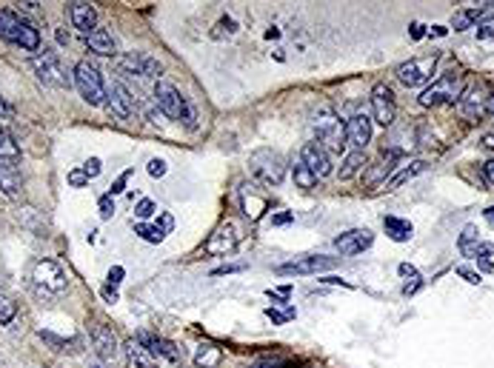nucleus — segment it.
I'll return each mask as SVG.
<instances>
[{
    "mask_svg": "<svg viewBox=\"0 0 494 368\" xmlns=\"http://www.w3.org/2000/svg\"><path fill=\"white\" fill-rule=\"evenodd\" d=\"M0 37L9 43H17L26 52L41 49V32H37L26 17H21L12 9H0Z\"/></svg>",
    "mask_w": 494,
    "mask_h": 368,
    "instance_id": "1",
    "label": "nucleus"
},
{
    "mask_svg": "<svg viewBox=\"0 0 494 368\" xmlns=\"http://www.w3.org/2000/svg\"><path fill=\"white\" fill-rule=\"evenodd\" d=\"M155 100H158V106H160V111L166 114V118L180 120L189 129H195V111H192V106L186 103V98L180 94V89L175 83L158 80L155 83Z\"/></svg>",
    "mask_w": 494,
    "mask_h": 368,
    "instance_id": "2",
    "label": "nucleus"
},
{
    "mask_svg": "<svg viewBox=\"0 0 494 368\" xmlns=\"http://www.w3.org/2000/svg\"><path fill=\"white\" fill-rule=\"evenodd\" d=\"M312 129L317 134V146H323L326 151L340 154L346 149V126L340 123V118L332 109H320L312 118Z\"/></svg>",
    "mask_w": 494,
    "mask_h": 368,
    "instance_id": "3",
    "label": "nucleus"
},
{
    "mask_svg": "<svg viewBox=\"0 0 494 368\" xmlns=\"http://www.w3.org/2000/svg\"><path fill=\"white\" fill-rule=\"evenodd\" d=\"M249 169L263 186H280L286 177V160L272 149H257L249 158Z\"/></svg>",
    "mask_w": 494,
    "mask_h": 368,
    "instance_id": "4",
    "label": "nucleus"
},
{
    "mask_svg": "<svg viewBox=\"0 0 494 368\" xmlns=\"http://www.w3.org/2000/svg\"><path fill=\"white\" fill-rule=\"evenodd\" d=\"M463 91H466L463 89V77L458 72H446L420 94V106L431 109V106H440V103H454V100L463 98Z\"/></svg>",
    "mask_w": 494,
    "mask_h": 368,
    "instance_id": "5",
    "label": "nucleus"
},
{
    "mask_svg": "<svg viewBox=\"0 0 494 368\" xmlns=\"http://www.w3.org/2000/svg\"><path fill=\"white\" fill-rule=\"evenodd\" d=\"M32 69L37 74V80L46 83V86H54V89H69L72 86V77L66 72V66L61 63V57L54 52H37L32 57Z\"/></svg>",
    "mask_w": 494,
    "mask_h": 368,
    "instance_id": "6",
    "label": "nucleus"
},
{
    "mask_svg": "<svg viewBox=\"0 0 494 368\" xmlns=\"http://www.w3.org/2000/svg\"><path fill=\"white\" fill-rule=\"evenodd\" d=\"M74 86H78V91L83 94V100L92 106H100L106 100V83H103L100 72L89 61H80L74 66Z\"/></svg>",
    "mask_w": 494,
    "mask_h": 368,
    "instance_id": "7",
    "label": "nucleus"
},
{
    "mask_svg": "<svg viewBox=\"0 0 494 368\" xmlns=\"http://www.w3.org/2000/svg\"><path fill=\"white\" fill-rule=\"evenodd\" d=\"M437 61H440V54H437V52H431L426 57H411L409 63H403L400 69H397V80H400L403 86H409V89L420 86V83H426L429 77H431Z\"/></svg>",
    "mask_w": 494,
    "mask_h": 368,
    "instance_id": "8",
    "label": "nucleus"
},
{
    "mask_svg": "<svg viewBox=\"0 0 494 368\" xmlns=\"http://www.w3.org/2000/svg\"><path fill=\"white\" fill-rule=\"evenodd\" d=\"M240 243V228L232 223V220H226L215 228V235H208L203 251L206 255H212V257H226V255H232V251L237 248Z\"/></svg>",
    "mask_w": 494,
    "mask_h": 368,
    "instance_id": "9",
    "label": "nucleus"
},
{
    "mask_svg": "<svg viewBox=\"0 0 494 368\" xmlns=\"http://www.w3.org/2000/svg\"><path fill=\"white\" fill-rule=\"evenodd\" d=\"M138 343L149 351V357L155 360V362H169V365H180L183 357H180V348L175 343H169L163 337H155V334H149V332H140L138 334Z\"/></svg>",
    "mask_w": 494,
    "mask_h": 368,
    "instance_id": "10",
    "label": "nucleus"
},
{
    "mask_svg": "<svg viewBox=\"0 0 494 368\" xmlns=\"http://www.w3.org/2000/svg\"><path fill=\"white\" fill-rule=\"evenodd\" d=\"M394 114H397V106H394V94L386 83H377L372 89V120L380 123L383 129H389L394 123Z\"/></svg>",
    "mask_w": 494,
    "mask_h": 368,
    "instance_id": "11",
    "label": "nucleus"
},
{
    "mask_svg": "<svg viewBox=\"0 0 494 368\" xmlns=\"http://www.w3.org/2000/svg\"><path fill=\"white\" fill-rule=\"evenodd\" d=\"M32 280L37 283V285H43L46 292H63L66 288V274H63V268L54 263V260H37L34 266H32Z\"/></svg>",
    "mask_w": 494,
    "mask_h": 368,
    "instance_id": "12",
    "label": "nucleus"
},
{
    "mask_svg": "<svg viewBox=\"0 0 494 368\" xmlns=\"http://www.w3.org/2000/svg\"><path fill=\"white\" fill-rule=\"evenodd\" d=\"M340 263V257H326V255H317V257H300L292 263H283L277 266V274H317V271H329Z\"/></svg>",
    "mask_w": 494,
    "mask_h": 368,
    "instance_id": "13",
    "label": "nucleus"
},
{
    "mask_svg": "<svg viewBox=\"0 0 494 368\" xmlns=\"http://www.w3.org/2000/svg\"><path fill=\"white\" fill-rule=\"evenodd\" d=\"M372 243H374V235L369 228H352V231H343L340 237H334V248L340 251V255H346V257L363 255Z\"/></svg>",
    "mask_w": 494,
    "mask_h": 368,
    "instance_id": "14",
    "label": "nucleus"
},
{
    "mask_svg": "<svg viewBox=\"0 0 494 368\" xmlns=\"http://www.w3.org/2000/svg\"><path fill=\"white\" fill-rule=\"evenodd\" d=\"M120 72H129V74H140V77H158L160 80V63L155 61L151 54H143V52H131V54H123L118 61Z\"/></svg>",
    "mask_w": 494,
    "mask_h": 368,
    "instance_id": "15",
    "label": "nucleus"
},
{
    "mask_svg": "<svg viewBox=\"0 0 494 368\" xmlns=\"http://www.w3.org/2000/svg\"><path fill=\"white\" fill-rule=\"evenodd\" d=\"M106 106H109V114H115V118H129V114H135V98H131L129 89L118 80H111L106 86Z\"/></svg>",
    "mask_w": 494,
    "mask_h": 368,
    "instance_id": "16",
    "label": "nucleus"
},
{
    "mask_svg": "<svg viewBox=\"0 0 494 368\" xmlns=\"http://www.w3.org/2000/svg\"><path fill=\"white\" fill-rule=\"evenodd\" d=\"M372 140V118L369 114H352L346 120V143L354 146V151H363Z\"/></svg>",
    "mask_w": 494,
    "mask_h": 368,
    "instance_id": "17",
    "label": "nucleus"
},
{
    "mask_svg": "<svg viewBox=\"0 0 494 368\" xmlns=\"http://www.w3.org/2000/svg\"><path fill=\"white\" fill-rule=\"evenodd\" d=\"M300 158H303V163L312 169L314 177H329V174H332V158H329V151L323 149V146L306 143V146L300 149Z\"/></svg>",
    "mask_w": 494,
    "mask_h": 368,
    "instance_id": "18",
    "label": "nucleus"
},
{
    "mask_svg": "<svg viewBox=\"0 0 494 368\" xmlns=\"http://www.w3.org/2000/svg\"><path fill=\"white\" fill-rule=\"evenodd\" d=\"M69 17H72L74 29L83 32V34L98 29V9H94L92 3H83V0H78V3L69 6Z\"/></svg>",
    "mask_w": 494,
    "mask_h": 368,
    "instance_id": "19",
    "label": "nucleus"
},
{
    "mask_svg": "<svg viewBox=\"0 0 494 368\" xmlns=\"http://www.w3.org/2000/svg\"><path fill=\"white\" fill-rule=\"evenodd\" d=\"M92 345L100 354V360H111L118 354V337L109 325H94L92 328Z\"/></svg>",
    "mask_w": 494,
    "mask_h": 368,
    "instance_id": "20",
    "label": "nucleus"
},
{
    "mask_svg": "<svg viewBox=\"0 0 494 368\" xmlns=\"http://www.w3.org/2000/svg\"><path fill=\"white\" fill-rule=\"evenodd\" d=\"M491 14H494V3H483V6L460 9V12H454L451 26H454V32H463V29H471L477 21H483V17H491Z\"/></svg>",
    "mask_w": 494,
    "mask_h": 368,
    "instance_id": "21",
    "label": "nucleus"
},
{
    "mask_svg": "<svg viewBox=\"0 0 494 368\" xmlns=\"http://www.w3.org/2000/svg\"><path fill=\"white\" fill-rule=\"evenodd\" d=\"M86 46L94 52V54H100V57H115L118 54V46L115 41H111V34L106 29H94L86 34Z\"/></svg>",
    "mask_w": 494,
    "mask_h": 368,
    "instance_id": "22",
    "label": "nucleus"
},
{
    "mask_svg": "<svg viewBox=\"0 0 494 368\" xmlns=\"http://www.w3.org/2000/svg\"><path fill=\"white\" fill-rule=\"evenodd\" d=\"M175 220L172 215H163L160 217V226H146V223H135V235H140L146 243H163V237L172 231Z\"/></svg>",
    "mask_w": 494,
    "mask_h": 368,
    "instance_id": "23",
    "label": "nucleus"
},
{
    "mask_svg": "<svg viewBox=\"0 0 494 368\" xmlns=\"http://www.w3.org/2000/svg\"><path fill=\"white\" fill-rule=\"evenodd\" d=\"M426 169H429V163H426V160H411V163H409V166H403L400 171H394V177H391V180H386V183H383V191H397L403 183L414 180L417 174H423Z\"/></svg>",
    "mask_w": 494,
    "mask_h": 368,
    "instance_id": "24",
    "label": "nucleus"
},
{
    "mask_svg": "<svg viewBox=\"0 0 494 368\" xmlns=\"http://www.w3.org/2000/svg\"><path fill=\"white\" fill-rule=\"evenodd\" d=\"M460 111H463V118L474 120V118H480V114L486 111V98H483V89H471V91H463V98L458 100Z\"/></svg>",
    "mask_w": 494,
    "mask_h": 368,
    "instance_id": "25",
    "label": "nucleus"
},
{
    "mask_svg": "<svg viewBox=\"0 0 494 368\" xmlns=\"http://www.w3.org/2000/svg\"><path fill=\"white\" fill-rule=\"evenodd\" d=\"M383 228H386V235L394 240V243H409L411 235H414V226L409 220H400V217H383Z\"/></svg>",
    "mask_w": 494,
    "mask_h": 368,
    "instance_id": "26",
    "label": "nucleus"
},
{
    "mask_svg": "<svg viewBox=\"0 0 494 368\" xmlns=\"http://www.w3.org/2000/svg\"><path fill=\"white\" fill-rule=\"evenodd\" d=\"M21 163V146H17L9 134H0V169L14 171Z\"/></svg>",
    "mask_w": 494,
    "mask_h": 368,
    "instance_id": "27",
    "label": "nucleus"
},
{
    "mask_svg": "<svg viewBox=\"0 0 494 368\" xmlns=\"http://www.w3.org/2000/svg\"><path fill=\"white\" fill-rule=\"evenodd\" d=\"M223 362V351L212 343H200L195 348V365L197 368H217Z\"/></svg>",
    "mask_w": 494,
    "mask_h": 368,
    "instance_id": "28",
    "label": "nucleus"
},
{
    "mask_svg": "<svg viewBox=\"0 0 494 368\" xmlns=\"http://www.w3.org/2000/svg\"><path fill=\"white\" fill-rule=\"evenodd\" d=\"M394 160H397V158H389V154H386V160L374 163V166L366 171L363 186H366V188H374V186H380V183H386V177H389V174L394 171Z\"/></svg>",
    "mask_w": 494,
    "mask_h": 368,
    "instance_id": "29",
    "label": "nucleus"
},
{
    "mask_svg": "<svg viewBox=\"0 0 494 368\" xmlns=\"http://www.w3.org/2000/svg\"><path fill=\"white\" fill-rule=\"evenodd\" d=\"M126 362H129V368H155V360H151L146 348L135 340L126 343Z\"/></svg>",
    "mask_w": 494,
    "mask_h": 368,
    "instance_id": "30",
    "label": "nucleus"
},
{
    "mask_svg": "<svg viewBox=\"0 0 494 368\" xmlns=\"http://www.w3.org/2000/svg\"><path fill=\"white\" fill-rule=\"evenodd\" d=\"M363 166H366V154L363 151H352L349 158L343 160V169H340V180H352Z\"/></svg>",
    "mask_w": 494,
    "mask_h": 368,
    "instance_id": "31",
    "label": "nucleus"
},
{
    "mask_svg": "<svg viewBox=\"0 0 494 368\" xmlns=\"http://www.w3.org/2000/svg\"><path fill=\"white\" fill-rule=\"evenodd\" d=\"M292 174H294V183H297V188H303V191H312V188L317 186V177L312 174V169H309L306 163H297V166L292 169Z\"/></svg>",
    "mask_w": 494,
    "mask_h": 368,
    "instance_id": "32",
    "label": "nucleus"
},
{
    "mask_svg": "<svg viewBox=\"0 0 494 368\" xmlns=\"http://www.w3.org/2000/svg\"><path fill=\"white\" fill-rule=\"evenodd\" d=\"M243 208H246V215H249L252 220H257V217H263V211L269 208V200L266 197H252L249 191H243Z\"/></svg>",
    "mask_w": 494,
    "mask_h": 368,
    "instance_id": "33",
    "label": "nucleus"
},
{
    "mask_svg": "<svg viewBox=\"0 0 494 368\" xmlns=\"http://www.w3.org/2000/svg\"><path fill=\"white\" fill-rule=\"evenodd\" d=\"M491 255H494V246H491V243H477V246H474V251H471V257L480 263L483 271H494V263L488 260Z\"/></svg>",
    "mask_w": 494,
    "mask_h": 368,
    "instance_id": "34",
    "label": "nucleus"
},
{
    "mask_svg": "<svg viewBox=\"0 0 494 368\" xmlns=\"http://www.w3.org/2000/svg\"><path fill=\"white\" fill-rule=\"evenodd\" d=\"M14 317H17V303L3 292V288H0V323L9 325Z\"/></svg>",
    "mask_w": 494,
    "mask_h": 368,
    "instance_id": "35",
    "label": "nucleus"
},
{
    "mask_svg": "<svg viewBox=\"0 0 494 368\" xmlns=\"http://www.w3.org/2000/svg\"><path fill=\"white\" fill-rule=\"evenodd\" d=\"M21 188V177H17V169L9 171V169H0V191L3 195H17Z\"/></svg>",
    "mask_w": 494,
    "mask_h": 368,
    "instance_id": "36",
    "label": "nucleus"
},
{
    "mask_svg": "<svg viewBox=\"0 0 494 368\" xmlns=\"http://www.w3.org/2000/svg\"><path fill=\"white\" fill-rule=\"evenodd\" d=\"M123 274H126V271H123L120 266H115V268L109 271V277H106V288H103V294H106L109 300H118V285H120Z\"/></svg>",
    "mask_w": 494,
    "mask_h": 368,
    "instance_id": "37",
    "label": "nucleus"
},
{
    "mask_svg": "<svg viewBox=\"0 0 494 368\" xmlns=\"http://www.w3.org/2000/svg\"><path fill=\"white\" fill-rule=\"evenodd\" d=\"M474 240H477V226L474 223H469L466 228H463V235H460V243H458V248H460V255L463 257H471V251H474Z\"/></svg>",
    "mask_w": 494,
    "mask_h": 368,
    "instance_id": "38",
    "label": "nucleus"
},
{
    "mask_svg": "<svg viewBox=\"0 0 494 368\" xmlns=\"http://www.w3.org/2000/svg\"><path fill=\"white\" fill-rule=\"evenodd\" d=\"M266 317H269L275 325H283L289 317H294V308H286V312H277V308H266Z\"/></svg>",
    "mask_w": 494,
    "mask_h": 368,
    "instance_id": "39",
    "label": "nucleus"
},
{
    "mask_svg": "<svg viewBox=\"0 0 494 368\" xmlns=\"http://www.w3.org/2000/svg\"><path fill=\"white\" fill-rule=\"evenodd\" d=\"M155 211H158V206H155V203H151L149 197H143V200H140V203L135 206V215H138L140 220H146V217H151V215H155Z\"/></svg>",
    "mask_w": 494,
    "mask_h": 368,
    "instance_id": "40",
    "label": "nucleus"
},
{
    "mask_svg": "<svg viewBox=\"0 0 494 368\" xmlns=\"http://www.w3.org/2000/svg\"><path fill=\"white\" fill-rule=\"evenodd\" d=\"M100 169H103V166H100V160H98V158H92V160H86V163L80 166V171L86 174V180H94V177H98Z\"/></svg>",
    "mask_w": 494,
    "mask_h": 368,
    "instance_id": "41",
    "label": "nucleus"
},
{
    "mask_svg": "<svg viewBox=\"0 0 494 368\" xmlns=\"http://www.w3.org/2000/svg\"><path fill=\"white\" fill-rule=\"evenodd\" d=\"M98 206H100V220H109L111 215H115V200H111V195H103Z\"/></svg>",
    "mask_w": 494,
    "mask_h": 368,
    "instance_id": "42",
    "label": "nucleus"
},
{
    "mask_svg": "<svg viewBox=\"0 0 494 368\" xmlns=\"http://www.w3.org/2000/svg\"><path fill=\"white\" fill-rule=\"evenodd\" d=\"M146 169H149V174H151V177H163L169 166H166V160H160V158H151Z\"/></svg>",
    "mask_w": 494,
    "mask_h": 368,
    "instance_id": "43",
    "label": "nucleus"
},
{
    "mask_svg": "<svg viewBox=\"0 0 494 368\" xmlns=\"http://www.w3.org/2000/svg\"><path fill=\"white\" fill-rule=\"evenodd\" d=\"M458 274H460L466 283H471V285H477V283H480V271H471V268H466V266L458 268Z\"/></svg>",
    "mask_w": 494,
    "mask_h": 368,
    "instance_id": "44",
    "label": "nucleus"
},
{
    "mask_svg": "<svg viewBox=\"0 0 494 368\" xmlns=\"http://www.w3.org/2000/svg\"><path fill=\"white\" fill-rule=\"evenodd\" d=\"M129 177H131V169H129V171H123L120 177L115 180V186H111V191H109V195H120V191L126 188V183H129Z\"/></svg>",
    "mask_w": 494,
    "mask_h": 368,
    "instance_id": "45",
    "label": "nucleus"
},
{
    "mask_svg": "<svg viewBox=\"0 0 494 368\" xmlns=\"http://www.w3.org/2000/svg\"><path fill=\"white\" fill-rule=\"evenodd\" d=\"M69 183H72L74 188H80V186H86L89 180H86V174H83L80 169H74V171H69Z\"/></svg>",
    "mask_w": 494,
    "mask_h": 368,
    "instance_id": "46",
    "label": "nucleus"
},
{
    "mask_svg": "<svg viewBox=\"0 0 494 368\" xmlns=\"http://www.w3.org/2000/svg\"><path fill=\"white\" fill-rule=\"evenodd\" d=\"M477 37H480V41H494V21L486 23V26H480V29H477Z\"/></svg>",
    "mask_w": 494,
    "mask_h": 368,
    "instance_id": "47",
    "label": "nucleus"
},
{
    "mask_svg": "<svg viewBox=\"0 0 494 368\" xmlns=\"http://www.w3.org/2000/svg\"><path fill=\"white\" fill-rule=\"evenodd\" d=\"M397 271H400V274H403V277H411V280H420V274H417V268H414V266H409V263H400V268H397Z\"/></svg>",
    "mask_w": 494,
    "mask_h": 368,
    "instance_id": "48",
    "label": "nucleus"
},
{
    "mask_svg": "<svg viewBox=\"0 0 494 368\" xmlns=\"http://www.w3.org/2000/svg\"><path fill=\"white\" fill-rule=\"evenodd\" d=\"M409 32H411V41H423V37H426L423 23H411V26H409Z\"/></svg>",
    "mask_w": 494,
    "mask_h": 368,
    "instance_id": "49",
    "label": "nucleus"
},
{
    "mask_svg": "<svg viewBox=\"0 0 494 368\" xmlns=\"http://www.w3.org/2000/svg\"><path fill=\"white\" fill-rule=\"evenodd\" d=\"M292 217H294L292 211H283V215H275V217H272V223H275V226H286V223H292Z\"/></svg>",
    "mask_w": 494,
    "mask_h": 368,
    "instance_id": "50",
    "label": "nucleus"
},
{
    "mask_svg": "<svg viewBox=\"0 0 494 368\" xmlns=\"http://www.w3.org/2000/svg\"><path fill=\"white\" fill-rule=\"evenodd\" d=\"M483 174H486V180H488V183L494 186V158H491V160H488V163L483 166Z\"/></svg>",
    "mask_w": 494,
    "mask_h": 368,
    "instance_id": "51",
    "label": "nucleus"
},
{
    "mask_svg": "<svg viewBox=\"0 0 494 368\" xmlns=\"http://www.w3.org/2000/svg\"><path fill=\"white\" fill-rule=\"evenodd\" d=\"M235 271H243V266H223L215 271V274H235Z\"/></svg>",
    "mask_w": 494,
    "mask_h": 368,
    "instance_id": "52",
    "label": "nucleus"
},
{
    "mask_svg": "<svg viewBox=\"0 0 494 368\" xmlns=\"http://www.w3.org/2000/svg\"><path fill=\"white\" fill-rule=\"evenodd\" d=\"M323 283H329V285H343V288H352V283H346V280H340V277H326Z\"/></svg>",
    "mask_w": 494,
    "mask_h": 368,
    "instance_id": "53",
    "label": "nucleus"
},
{
    "mask_svg": "<svg viewBox=\"0 0 494 368\" xmlns=\"http://www.w3.org/2000/svg\"><path fill=\"white\" fill-rule=\"evenodd\" d=\"M429 34H434V37H446V34H449V29H446V26H431V29H429Z\"/></svg>",
    "mask_w": 494,
    "mask_h": 368,
    "instance_id": "54",
    "label": "nucleus"
},
{
    "mask_svg": "<svg viewBox=\"0 0 494 368\" xmlns=\"http://www.w3.org/2000/svg\"><path fill=\"white\" fill-rule=\"evenodd\" d=\"M9 114H12V106H9L3 98H0V118H9Z\"/></svg>",
    "mask_w": 494,
    "mask_h": 368,
    "instance_id": "55",
    "label": "nucleus"
},
{
    "mask_svg": "<svg viewBox=\"0 0 494 368\" xmlns=\"http://www.w3.org/2000/svg\"><path fill=\"white\" fill-rule=\"evenodd\" d=\"M483 215H486V220H488V223H491V226H494V206H488V208H486V211H483Z\"/></svg>",
    "mask_w": 494,
    "mask_h": 368,
    "instance_id": "56",
    "label": "nucleus"
},
{
    "mask_svg": "<svg viewBox=\"0 0 494 368\" xmlns=\"http://www.w3.org/2000/svg\"><path fill=\"white\" fill-rule=\"evenodd\" d=\"M483 146H488V149H494V134H488V138L483 140Z\"/></svg>",
    "mask_w": 494,
    "mask_h": 368,
    "instance_id": "57",
    "label": "nucleus"
},
{
    "mask_svg": "<svg viewBox=\"0 0 494 368\" xmlns=\"http://www.w3.org/2000/svg\"><path fill=\"white\" fill-rule=\"evenodd\" d=\"M0 134H3V129H0Z\"/></svg>",
    "mask_w": 494,
    "mask_h": 368,
    "instance_id": "58",
    "label": "nucleus"
}]
</instances>
